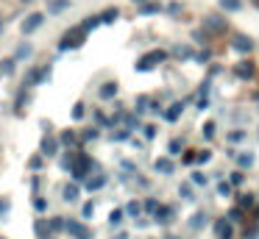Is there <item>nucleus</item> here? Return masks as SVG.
I'll return each instance as SVG.
<instances>
[{
  "label": "nucleus",
  "mask_w": 259,
  "mask_h": 239,
  "mask_svg": "<svg viewBox=\"0 0 259 239\" xmlns=\"http://www.w3.org/2000/svg\"><path fill=\"white\" fill-rule=\"evenodd\" d=\"M87 39V31L81 28V25H72L70 31H64V36H61L59 42V50H72V48H81Z\"/></svg>",
  "instance_id": "obj_1"
},
{
  "label": "nucleus",
  "mask_w": 259,
  "mask_h": 239,
  "mask_svg": "<svg viewBox=\"0 0 259 239\" xmlns=\"http://www.w3.org/2000/svg\"><path fill=\"white\" fill-rule=\"evenodd\" d=\"M164 59H167V53H164V50H151V53H145L142 59L137 61V70L139 72H148V70H153L159 61H164Z\"/></svg>",
  "instance_id": "obj_2"
},
{
  "label": "nucleus",
  "mask_w": 259,
  "mask_h": 239,
  "mask_svg": "<svg viewBox=\"0 0 259 239\" xmlns=\"http://www.w3.org/2000/svg\"><path fill=\"white\" fill-rule=\"evenodd\" d=\"M48 78H50V64L34 67V70H28V75H25V84H23V86H36V84H42V81H48Z\"/></svg>",
  "instance_id": "obj_3"
},
{
  "label": "nucleus",
  "mask_w": 259,
  "mask_h": 239,
  "mask_svg": "<svg viewBox=\"0 0 259 239\" xmlns=\"http://www.w3.org/2000/svg\"><path fill=\"white\" fill-rule=\"evenodd\" d=\"M64 231L70 233L72 239H92V231L84 225L81 220H67L64 222Z\"/></svg>",
  "instance_id": "obj_4"
},
{
  "label": "nucleus",
  "mask_w": 259,
  "mask_h": 239,
  "mask_svg": "<svg viewBox=\"0 0 259 239\" xmlns=\"http://www.w3.org/2000/svg\"><path fill=\"white\" fill-rule=\"evenodd\" d=\"M204 28L209 31V34H226V31H229V23H226L223 14H209V17L204 20Z\"/></svg>",
  "instance_id": "obj_5"
},
{
  "label": "nucleus",
  "mask_w": 259,
  "mask_h": 239,
  "mask_svg": "<svg viewBox=\"0 0 259 239\" xmlns=\"http://www.w3.org/2000/svg\"><path fill=\"white\" fill-rule=\"evenodd\" d=\"M84 186H87V189H90V192H98V189H103V186H106V175H103L101 170H98V164H95V167H92V173L87 175Z\"/></svg>",
  "instance_id": "obj_6"
},
{
  "label": "nucleus",
  "mask_w": 259,
  "mask_h": 239,
  "mask_svg": "<svg viewBox=\"0 0 259 239\" xmlns=\"http://www.w3.org/2000/svg\"><path fill=\"white\" fill-rule=\"evenodd\" d=\"M59 148H61V142H59L56 137H50V134H45V137H42V142H39V153H42L45 159L56 156V153H59Z\"/></svg>",
  "instance_id": "obj_7"
},
{
  "label": "nucleus",
  "mask_w": 259,
  "mask_h": 239,
  "mask_svg": "<svg viewBox=\"0 0 259 239\" xmlns=\"http://www.w3.org/2000/svg\"><path fill=\"white\" fill-rule=\"evenodd\" d=\"M42 23H45V14H39V12H36V14H28V17L23 20V25H20V31L28 36V34H34V31L39 28Z\"/></svg>",
  "instance_id": "obj_8"
},
{
  "label": "nucleus",
  "mask_w": 259,
  "mask_h": 239,
  "mask_svg": "<svg viewBox=\"0 0 259 239\" xmlns=\"http://www.w3.org/2000/svg\"><path fill=\"white\" fill-rule=\"evenodd\" d=\"M212 231H215L217 239H231L234 236V231H231V222L226 220V217H220V220H215V225H212Z\"/></svg>",
  "instance_id": "obj_9"
},
{
  "label": "nucleus",
  "mask_w": 259,
  "mask_h": 239,
  "mask_svg": "<svg viewBox=\"0 0 259 239\" xmlns=\"http://www.w3.org/2000/svg\"><path fill=\"white\" fill-rule=\"evenodd\" d=\"M231 48H234L237 53H251V50H253V42H251V36H245V34H234V39H231Z\"/></svg>",
  "instance_id": "obj_10"
},
{
  "label": "nucleus",
  "mask_w": 259,
  "mask_h": 239,
  "mask_svg": "<svg viewBox=\"0 0 259 239\" xmlns=\"http://www.w3.org/2000/svg\"><path fill=\"white\" fill-rule=\"evenodd\" d=\"M253 72H256V70H253V64H251V61H237V67H234V75L237 78H242V81H251V78H253Z\"/></svg>",
  "instance_id": "obj_11"
},
{
  "label": "nucleus",
  "mask_w": 259,
  "mask_h": 239,
  "mask_svg": "<svg viewBox=\"0 0 259 239\" xmlns=\"http://www.w3.org/2000/svg\"><path fill=\"white\" fill-rule=\"evenodd\" d=\"M34 233H36V239H48L50 236L48 217H36V220H34Z\"/></svg>",
  "instance_id": "obj_12"
},
{
  "label": "nucleus",
  "mask_w": 259,
  "mask_h": 239,
  "mask_svg": "<svg viewBox=\"0 0 259 239\" xmlns=\"http://www.w3.org/2000/svg\"><path fill=\"white\" fill-rule=\"evenodd\" d=\"M59 142L64 145V148L75 150V148H78V145H81V137H78V134H75V131H64V134H61V137H59Z\"/></svg>",
  "instance_id": "obj_13"
},
{
  "label": "nucleus",
  "mask_w": 259,
  "mask_h": 239,
  "mask_svg": "<svg viewBox=\"0 0 259 239\" xmlns=\"http://www.w3.org/2000/svg\"><path fill=\"white\" fill-rule=\"evenodd\" d=\"M61 197H64L67 203H75V200L81 197V186L78 184H67L64 189H61Z\"/></svg>",
  "instance_id": "obj_14"
},
{
  "label": "nucleus",
  "mask_w": 259,
  "mask_h": 239,
  "mask_svg": "<svg viewBox=\"0 0 259 239\" xmlns=\"http://www.w3.org/2000/svg\"><path fill=\"white\" fill-rule=\"evenodd\" d=\"M181 111H184V103H173V106L164 108V120H167V123H176V120L181 117Z\"/></svg>",
  "instance_id": "obj_15"
},
{
  "label": "nucleus",
  "mask_w": 259,
  "mask_h": 239,
  "mask_svg": "<svg viewBox=\"0 0 259 239\" xmlns=\"http://www.w3.org/2000/svg\"><path fill=\"white\" fill-rule=\"evenodd\" d=\"M253 203H256V195H251V192H248V195H237V209L248 211Z\"/></svg>",
  "instance_id": "obj_16"
},
{
  "label": "nucleus",
  "mask_w": 259,
  "mask_h": 239,
  "mask_svg": "<svg viewBox=\"0 0 259 239\" xmlns=\"http://www.w3.org/2000/svg\"><path fill=\"white\" fill-rule=\"evenodd\" d=\"M64 217H50V220H48V228H50V236H56V233H61V231H64Z\"/></svg>",
  "instance_id": "obj_17"
},
{
  "label": "nucleus",
  "mask_w": 259,
  "mask_h": 239,
  "mask_svg": "<svg viewBox=\"0 0 259 239\" xmlns=\"http://www.w3.org/2000/svg\"><path fill=\"white\" fill-rule=\"evenodd\" d=\"M98 17H101V23H103V25H109V23H115V20L120 17V9L112 6V9H106V12H101Z\"/></svg>",
  "instance_id": "obj_18"
},
{
  "label": "nucleus",
  "mask_w": 259,
  "mask_h": 239,
  "mask_svg": "<svg viewBox=\"0 0 259 239\" xmlns=\"http://www.w3.org/2000/svg\"><path fill=\"white\" fill-rule=\"evenodd\" d=\"M156 173H162V175H173V162L170 159H156Z\"/></svg>",
  "instance_id": "obj_19"
},
{
  "label": "nucleus",
  "mask_w": 259,
  "mask_h": 239,
  "mask_svg": "<svg viewBox=\"0 0 259 239\" xmlns=\"http://www.w3.org/2000/svg\"><path fill=\"white\" fill-rule=\"evenodd\" d=\"M28 103H31V95L25 92V86H23V89L17 92V100H14V108H17V111H23V108L28 106Z\"/></svg>",
  "instance_id": "obj_20"
},
{
  "label": "nucleus",
  "mask_w": 259,
  "mask_h": 239,
  "mask_svg": "<svg viewBox=\"0 0 259 239\" xmlns=\"http://www.w3.org/2000/svg\"><path fill=\"white\" fill-rule=\"evenodd\" d=\"M67 6H70V0H50V3H48V14H61Z\"/></svg>",
  "instance_id": "obj_21"
},
{
  "label": "nucleus",
  "mask_w": 259,
  "mask_h": 239,
  "mask_svg": "<svg viewBox=\"0 0 259 239\" xmlns=\"http://www.w3.org/2000/svg\"><path fill=\"white\" fill-rule=\"evenodd\" d=\"M123 220H126V211H123V209H115L112 214H109V225H112V228H120Z\"/></svg>",
  "instance_id": "obj_22"
},
{
  "label": "nucleus",
  "mask_w": 259,
  "mask_h": 239,
  "mask_svg": "<svg viewBox=\"0 0 259 239\" xmlns=\"http://www.w3.org/2000/svg\"><path fill=\"white\" fill-rule=\"evenodd\" d=\"M78 153H81V150H67V153L61 156V170H70V167H72V162L78 159Z\"/></svg>",
  "instance_id": "obj_23"
},
{
  "label": "nucleus",
  "mask_w": 259,
  "mask_h": 239,
  "mask_svg": "<svg viewBox=\"0 0 259 239\" xmlns=\"http://www.w3.org/2000/svg\"><path fill=\"white\" fill-rule=\"evenodd\" d=\"M229 156H234V162L240 164L242 170H245V167H251V164H253V156H251V153H229Z\"/></svg>",
  "instance_id": "obj_24"
},
{
  "label": "nucleus",
  "mask_w": 259,
  "mask_h": 239,
  "mask_svg": "<svg viewBox=\"0 0 259 239\" xmlns=\"http://www.w3.org/2000/svg\"><path fill=\"white\" fill-rule=\"evenodd\" d=\"M123 211H126L128 217H134V220H139V217H142V203H137V200H131V203H128Z\"/></svg>",
  "instance_id": "obj_25"
},
{
  "label": "nucleus",
  "mask_w": 259,
  "mask_h": 239,
  "mask_svg": "<svg viewBox=\"0 0 259 239\" xmlns=\"http://www.w3.org/2000/svg\"><path fill=\"white\" fill-rule=\"evenodd\" d=\"M170 217H173V209H167V206H159L156 214H153V220H156V222H170Z\"/></svg>",
  "instance_id": "obj_26"
},
{
  "label": "nucleus",
  "mask_w": 259,
  "mask_h": 239,
  "mask_svg": "<svg viewBox=\"0 0 259 239\" xmlns=\"http://www.w3.org/2000/svg\"><path fill=\"white\" fill-rule=\"evenodd\" d=\"M14 64H17V59H0V75H12Z\"/></svg>",
  "instance_id": "obj_27"
},
{
  "label": "nucleus",
  "mask_w": 259,
  "mask_h": 239,
  "mask_svg": "<svg viewBox=\"0 0 259 239\" xmlns=\"http://www.w3.org/2000/svg\"><path fill=\"white\" fill-rule=\"evenodd\" d=\"M220 9H223V12H240L242 0H220Z\"/></svg>",
  "instance_id": "obj_28"
},
{
  "label": "nucleus",
  "mask_w": 259,
  "mask_h": 239,
  "mask_svg": "<svg viewBox=\"0 0 259 239\" xmlns=\"http://www.w3.org/2000/svg\"><path fill=\"white\" fill-rule=\"evenodd\" d=\"M115 95H117V84H103L101 86V97H103V100H112Z\"/></svg>",
  "instance_id": "obj_29"
},
{
  "label": "nucleus",
  "mask_w": 259,
  "mask_h": 239,
  "mask_svg": "<svg viewBox=\"0 0 259 239\" xmlns=\"http://www.w3.org/2000/svg\"><path fill=\"white\" fill-rule=\"evenodd\" d=\"M179 195L184 197V200H195V189H193V184H181V186H179Z\"/></svg>",
  "instance_id": "obj_30"
},
{
  "label": "nucleus",
  "mask_w": 259,
  "mask_h": 239,
  "mask_svg": "<svg viewBox=\"0 0 259 239\" xmlns=\"http://www.w3.org/2000/svg\"><path fill=\"white\" fill-rule=\"evenodd\" d=\"M98 25H101V17H98V14H95V17H87L84 23H81V28H84L87 34H90V31H95Z\"/></svg>",
  "instance_id": "obj_31"
},
{
  "label": "nucleus",
  "mask_w": 259,
  "mask_h": 239,
  "mask_svg": "<svg viewBox=\"0 0 259 239\" xmlns=\"http://www.w3.org/2000/svg\"><path fill=\"white\" fill-rule=\"evenodd\" d=\"M98 137H101V131H98V128H87V131L81 134V142H95Z\"/></svg>",
  "instance_id": "obj_32"
},
{
  "label": "nucleus",
  "mask_w": 259,
  "mask_h": 239,
  "mask_svg": "<svg viewBox=\"0 0 259 239\" xmlns=\"http://www.w3.org/2000/svg\"><path fill=\"white\" fill-rule=\"evenodd\" d=\"M128 137H131L128 128H117V131H112V139H115V142H126Z\"/></svg>",
  "instance_id": "obj_33"
},
{
  "label": "nucleus",
  "mask_w": 259,
  "mask_h": 239,
  "mask_svg": "<svg viewBox=\"0 0 259 239\" xmlns=\"http://www.w3.org/2000/svg\"><path fill=\"white\" fill-rule=\"evenodd\" d=\"M34 209H36V214H45V211H48V200L36 195V197H34Z\"/></svg>",
  "instance_id": "obj_34"
},
{
  "label": "nucleus",
  "mask_w": 259,
  "mask_h": 239,
  "mask_svg": "<svg viewBox=\"0 0 259 239\" xmlns=\"http://www.w3.org/2000/svg\"><path fill=\"white\" fill-rule=\"evenodd\" d=\"M242 214H245V211H242V209H237V206H234V209H231L229 214H226V220H229V222H242Z\"/></svg>",
  "instance_id": "obj_35"
},
{
  "label": "nucleus",
  "mask_w": 259,
  "mask_h": 239,
  "mask_svg": "<svg viewBox=\"0 0 259 239\" xmlns=\"http://www.w3.org/2000/svg\"><path fill=\"white\" fill-rule=\"evenodd\" d=\"M156 12H162V6H156V3H142L139 6V14H156Z\"/></svg>",
  "instance_id": "obj_36"
},
{
  "label": "nucleus",
  "mask_w": 259,
  "mask_h": 239,
  "mask_svg": "<svg viewBox=\"0 0 259 239\" xmlns=\"http://www.w3.org/2000/svg\"><path fill=\"white\" fill-rule=\"evenodd\" d=\"M31 53H34V48H31V45H20L17 53H14V59H28Z\"/></svg>",
  "instance_id": "obj_37"
},
{
  "label": "nucleus",
  "mask_w": 259,
  "mask_h": 239,
  "mask_svg": "<svg viewBox=\"0 0 259 239\" xmlns=\"http://www.w3.org/2000/svg\"><path fill=\"white\" fill-rule=\"evenodd\" d=\"M87 117V106L84 103H75V108H72V120H84Z\"/></svg>",
  "instance_id": "obj_38"
},
{
  "label": "nucleus",
  "mask_w": 259,
  "mask_h": 239,
  "mask_svg": "<svg viewBox=\"0 0 259 239\" xmlns=\"http://www.w3.org/2000/svg\"><path fill=\"white\" fill-rule=\"evenodd\" d=\"M242 181H245V175H242V173H240V170H234V173H231V175H229V184H231V186H240V184H242Z\"/></svg>",
  "instance_id": "obj_39"
},
{
  "label": "nucleus",
  "mask_w": 259,
  "mask_h": 239,
  "mask_svg": "<svg viewBox=\"0 0 259 239\" xmlns=\"http://www.w3.org/2000/svg\"><path fill=\"white\" fill-rule=\"evenodd\" d=\"M204 222H206V214H195L193 220H190V228H195V231H198V228H204Z\"/></svg>",
  "instance_id": "obj_40"
},
{
  "label": "nucleus",
  "mask_w": 259,
  "mask_h": 239,
  "mask_svg": "<svg viewBox=\"0 0 259 239\" xmlns=\"http://www.w3.org/2000/svg\"><path fill=\"white\" fill-rule=\"evenodd\" d=\"M156 209H159L156 200H145V203H142V211H145V214H156Z\"/></svg>",
  "instance_id": "obj_41"
},
{
  "label": "nucleus",
  "mask_w": 259,
  "mask_h": 239,
  "mask_svg": "<svg viewBox=\"0 0 259 239\" xmlns=\"http://www.w3.org/2000/svg\"><path fill=\"white\" fill-rule=\"evenodd\" d=\"M206 181H209V178H206V173H201V170H195V173H193V184L195 186H204Z\"/></svg>",
  "instance_id": "obj_42"
},
{
  "label": "nucleus",
  "mask_w": 259,
  "mask_h": 239,
  "mask_svg": "<svg viewBox=\"0 0 259 239\" xmlns=\"http://www.w3.org/2000/svg\"><path fill=\"white\" fill-rule=\"evenodd\" d=\"M12 211V200L9 197H0V217H6Z\"/></svg>",
  "instance_id": "obj_43"
},
{
  "label": "nucleus",
  "mask_w": 259,
  "mask_h": 239,
  "mask_svg": "<svg viewBox=\"0 0 259 239\" xmlns=\"http://www.w3.org/2000/svg\"><path fill=\"white\" fill-rule=\"evenodd\" d=\"M42 164H45V156L39 153V156H34V159H31V162H28V167H31V170H39V167H42Z\"/></svg>",
  "instance_id": "obj_44"
},
{
  "label": "nucleus",
  "mask_w": 259,
  "mask_h": 239,
  "mask_svg": "<svg viewBox=\"0 0 259 239\" xmlns=\"http://www.w3.org/2000/svg\"><path fill=\"white\" fill-rule=\"evenodd\" d=\"M242 139H245V131H240V128L229 134V142H242Z\"/></svg>",
  "instance_id": "obj_45"
},
{
  "label": "nucleus",
  "mask_w": 259,
  "mask_h": 239,
  "mask_svg": "<svg viewBox=\"0 0 259 239\" xmlns=\"http://www.w3.org/2000/svg\"><path fill=\"white\" fill-rule=\"evenodd\" d=\"M145 106H151V100H148L145 95H139V97H137V114L145 111Z\"/></svg>",
  "instance_id": "obj_46"
},
{
  "label": "nucleus",
  "mask_w": 259,
  "mask_h": 239,
  "mask_svg": "<svg viewBox=\"0 0 259 239\" xmlns=\"http://www.w3.org/2000/svg\"><path fill=\"white\" fill-rule=\"evenodd\" d=\"M215 131H217V126H215V123H206V126H204V137H206V139H212V137H215Z\"/></svg>",
  "instance_id": "obj_47"
},
{
  "label": "nucleus",
  "mask_w": 259,
  "mask_h": 239,
  "mask_svg": "<svg viewBox=\"0 0 259 239\" xmlns=\"http://www.w3.org/2000/svg\"><path fill=\"white\" fill-rule=\"evenodd\" d=\"M193 39H195L198 45H206V39H209V36H206V31H195V34H193Z\"/></svg>",
  "instance_id": "obj_48"
},
{
  "label": "nucleus",
  "mask_w": 259,
  "mask_h": 239,
  "mask_svg": "<svg viewBox=\"0 0 259 239\" xmlns=\"http://www.w3.org/2000/svg\"><path fill=\"white\" fill-rule=\"evenodd\" d=\"M142 137L145 139H153V137H156V126H145L142 128Z\"/></svg>",
  "instance_id": "obj_49"
},
{
  "label": "nucleus",
  "mask_w": 259,
  "mask_h": 239,
  "mask_svg": "<svg viewBox=\"0 0 259 239\" xmlns=\"http://www.w3.org/2000/svg\"><path fill=\"white\" fill-rule=\"evenodd\" d=\"M81 214H84V220H90V217L95 214V206H92V203H84V209H81Z\"/></svg>",
  "instance_id": "obj_50"
},
{
  "label": "nucleus",
  "mask_w": 259,
  "mask_h": 239,
  "mask_svg": "<svg viewBox=\"0 0 259 239\" xmlns=\"http://www.w3.org/2000/svg\"><path fill=\"white\" fill-rule=\"evenodd\" d=\"M209 159H212V156H209V150H201V153L195 156V162H198V164H206Z\"/></svg>",
  "instance_id": "obj_51"
},
{
  "label": "nucleus",
  "mask_w": 259,
  "mask_h": 239,
  "mask_svg": "<svg viewBox=\"0 0 259 239\" xmlns=\"http://www.w3.org/2000/svg\"><path fill=\"white\" fill-rule=\"evenodd\" d=\"M173 53L179 56V59H187V56H193V50H190V48H176Z\"/></svg>",
  "instance_id": "obj_52"
},
{
  "label": "nucleus",
  "mask_w": 259,
  "mask_h": 239,
  "mask_svg": "<svg viewBox=\"0 0 259 239\" xmlns=\"http://www.w3.org/2000/svg\"><path fill=\"white\" fill-rule=\"evenodd\" d=\"M167 150H170V153H179V150H181V139H170Z\"/></svg>",
  "instance_id": "obj_53"
},
{
  "label": "nucleus",
  "mask_w": 259,
  "mask_h": 239,
  "mask_svg": "<svg viewBox=\"0 0 259 239\" xmlns=\"http://www.w3.org/2000/svg\"><path fill=\"white\" fill-rule=\"evenodd\" d=\"M95 120H98V126H109V123H112V120H106L101 111H95Z\"/></svg>",
  "instance_id": "obj_54"
},
{
  "label": "nucleus",
  "mask_w": 259,
  "mask_h": 239,
  "mask_svg": "<svg viewBox=\"0 0 259 239\" xmlns=\"http://www.w3.org/2000/svg\"><path fill=\"white\" fill-rule=\"evenodd\" d=\"M195 162V153L193 150H187V153H184V164H193Z\"/></svg>",
  "instance_id": "obj_55"
},
{
  "label": "nucleus",
  "mask_w": 259,
  "mask_h": 239,
  "mask_svg": "<svg viewBox=\"0 0 259 239\" xmlns=\"http://www.w3.org/2000/svg\"><path fill=\"white\" fill-rule=\"evenodd\" d=\"M229 189H231V186H229V184H217V192H220V195H223V197H226V195H229Z\"/></svg>",
  "instance_id": "obj_56"
},
{
  "label": "nucleus",
  "mask_w": 259,
  "mask_h": 239,
  "mask_svg": "<svg viewBox=\"0 0 259 239\" xmlns=\"http://www.w3.org/2000/svg\"><path fill=\"white\" fill-rule=\"evenodd\" d=\"M115 239H128V233H117V236Z\"/></svg>",
  "instance_id": "obj_57"
},
{
  "label": "nucleus",
  "mask_w": 259,
  "mask_h": 239,
  "mask_svg": "<svg viewBox=\"0 0 259 239\" xmlns=\"http://www.w3.org/2000/svg\"><path fill=\"white\" fill-rule=\"evenodd\" d=\"M134 3H139V6H142V3H145V0H134Z\"/></svg>",
  "instance_id": "obj_58"
},
{
  "label": "nucleus",
  "mask_w": 259,
  "mask_h": 239,
  "mask_svg": "<svg viewBox=\"0 0 259 239\" xmlns=\"http://www.w3.org/2000/svg\"><path fill=\"white\" fill-rule=\"evenodd\" d=\"M23 3H34V0H23Z\"/></svg>",
  "instance_id": "obj_59"
},
{
  "label": "nucleus",
  "mask_w": 259,
  "mask_h": 239,
  "mask_svg": "<svg viewBox=\"0 0 259 239\" xmlns=\"http://www.w3.org/2000/svg\"><path fill=\"white\" fill-rule=\"evenodd\" d=\"M253 3H256V9H259V0H253Z\"/></svg>",
  "instance_id": "obj_60"
},
{
  "label": "nucleus",
  "mask_w": 259,
  "mask_h": 239,
  "mask_svg": "<svg viewBox=\"0 0 259 239\" xmlns=\"http://www.w3.org/2000/svg\"><path fill=\"white\" fill-rule=\"evenodd\" d=\"M0 31H3V25H0Z\"/></svg>",
  "instance_id": "obj_61"
},
{
  "label": "nucleus",
  "mask_w": 259,
  "mask_h": 239,
  "mask_svg": "<svg viewBox=\"0 0 259 239\" xmlns=\"http://www.w3.org/2000/svg\"><path fill=\"white\" fill-rule=\"evenodd\" d=\"M170 239H176V236H170Z\"/></svg>",
  "instance_id": "obj_62"
}]
</instances>
